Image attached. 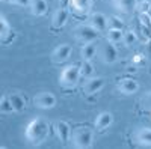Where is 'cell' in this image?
I'll list each match as a JSON object with an SVG mask.
<instances>
[{"label":"cell","instance_id":"cell-26","mask_svg":"<svg viewBox=\"0 0 151 149\" xmlns=\"http://www.w3.org/2000/svg\"><path fill=\"white\" fill-rule=\"evenodd\" d=\"M15 36H17V35H15V32H12V30H9V32H8V33H6V35L3 36V38L0 39V42H2L3 45H9V44H11L12 41L15 39Z\"/></svg>","mask_w":151,"mask_h":149},{"label":"cell","instance_id":"cell-9","mask_svg":"<svg viewBox=\"0 0 151 149\" xmlns=\"http://www.w3.org/2000/svg\"><path fill=\"white\" fill-rule=\"evenodd\" d=\"M70 9L77 15H85L91 11L92 6V0H70L68 2Z\"/></svg>","mask_w":151,"mask_h":149},{"label":"cell","instance_id":"cell-27","mask_svg":"<svg viewBox=\"0 0 151 149\" xmlns=\"http://www.w3.org/2000/svg\"><path fill=\"white\" fill-rule=\"evenodd\" d=\"M142 106H144V108H150L151 110V91L147 92L142 96Z\"/></svg>","mask_w":151,"mask_h":149},{"label":"cell","instance_id":"cell-20","mask_svg":"<svg viewBox=\"0 0 151 149\" xmlns=\"http://www.w3.org/2000/svg\"><path fill=\"white\" fill-rule=\"evenodd\" d=\"M122 30L121 29H109L107 33H106V38L109 42L112 44H116V42H121L122 41Z\"/></svg>","mask_w":151,"mask_h":149},{"label":"cell","instance_id":"cell-13","mask_svg":"<svg viewBox=\"0 0 151 149\" xmlns=\"http://www.w3.org/2000/svg\"><path fill=\"white\" fill-rule=\"evenodd\" d=\"M134 142L139 146L151 148V128H139L133 134Z\"/></svg>","mask_w":151,"mask_h":149},{"label":"cell","instance_id":"cell-21","mask_svg":"<svg viewBox=\"0 0 151 149\" xmlns=\"http://www.w3.org/2000/svg\"><path fill=\"white\" fill-rule=\"evenodd\" d=\"M79 66H80V76H83V77H92L94 66L91 63V60H83L82 65H79Z\"/></svg>","mask_w":151,"mask_h":149},{"label":"cell","instance_id":"cell-1","mask_svg":"<svg viewBox=\"0 0 151 149\" xmlns=\"http://www.w3.org/2000/svg\"><path fill=\"white\" fill-rule=\"evenodd\" d=\"M48 131H50L48 122L42 118H35L26 127V139L32 145H41L42 142L47 140Z\"/></svg>","mask_w":151,"mask_h":149},{"label":"cell","instance_id":"cell-12","mask_svg":"<svg viewBox=\"0 0 151 149\" xmlns=\"http://www.w3.org/2000/svg\"><path fill=\"white\" fill-rule=\"evenodd\" d=\"M118 91L124 95H133L139 91V83H137L134 78H124L118 83Z\"/></svg>","mask_w":151,"mask_h":149},{"label":"cell","instance_id":"cell-17","mask_svg":"<svg viewBox=\"0 0 151 149\" xmlns=\"http://www.w3.org/2000/svg\"><path fill=\"white\" fill-rule=\"evenodd\" d=\"M112 5L118 12L129 14L136 8V0H112Z\"/></svg>","mask_w":151,"mask_h":149},{"label":"cell","instance_id":"cell-19","mask_svg":"<svg viewBox=\"0 0 151 149\" xmlns=\"http://www.w3.org/2000/svg\"><path fill=\"white\" fill-rule=\"evenodd\" d=\"M97 54V45L94 42H86L80 48V57L83 60H91Z\"/></svg>","mask_w":151,"mask_h":149},{"label":"cell","instance_id":"cell-2","mask_svg":"<svg viewBox=\"0 0 151 149\" xmlns=\"http://www.w3.org/2000/svg\"><path fill=\"white\" fill-rule=\"evenodd\" d=\"M70 142L77 149H88L94 143V131L88 127H76L71 130Z\"/></svg>","mask_w":151,"mask_h":149},{"label":"cell","instance_id":"cell-24","mask_svg":"<svg viewBox=\"0 0 151 149\" xmlns=\"http://www.w3.org/2000/svg\"><path fill=\"white\" fill-rule=\"evenodd\" d=\"M122 42H124V45H127V47L133 45V44L136 42V35H134V32H124V33H122Z\"/></svg>","mask_w":151,"mask_h":149},{"label":"cell","instance_id":"cell-22","mask_svg":"<svg viewBox=\"0 0 151 149\" xmlns=\"http://www.w3.org/2000/svg\"><path fill=\"white\" fill-rule=\"evenodd\" d=\"M14 108H12V104L9 101V95H5L0 98V113H12Z\"/></svg>","mask_w":151,"mask_h":149},{"label":"cell","instance_id":"cell-25","mask_svg":"<svg viewBox=\"0 0 151 149\" xmlns=\"http://www.w3.org/2000/svg\"><path fill=\"white\" fill-rule=\"evenodd\" d=\"M9 30H11L9 23L6 21V18H5V17L0 15V39H2V38H3V36H5Z\"/></svg>","mask_w":151,"mask_h":149},{"label":"cell","instance_id":"cell-4","mask_svg":"<svg viewBox=\"0 0 151 149\" xmlns=\"http://www.w3.org/2000/svg\"><path fill=\"white\" fill-rule=\"evenodd\" d=\"M97 54L100 57V60L106 65H110V63H115L116 62V57H118V51L115 45L112 42L106 41V42H101L98 47H97Z\"/></svg>","mask_w":151,"mask_h":149},{"label":"cell","instance_id":"cell-23","mask_svg":"<svg viewBox=\"0 0 151 149\" xmlns=\"http://www.w3.org/2000/svg\"><path fill=\"white\" fill-rule=\"evenodd\" d=\"M107 27L109 29H121L122 30V27H124V21L119 18V17H109L107 18Z\"/></svg>","mask_w":151,"mask_h":149},{"label":"cell","instance_id":"cell-15","mask_svg":"<svg viewBox=\"0 0 151 149\" xmlns=\"http://www.w3.org/2000/svg\"><path fill=\"white\" fill-rule=\"evenodd\" d=\"M112 122H113L112 113H109V111H101V113L97 115V118H95V122H94L95 130L97 131H104L112 125Z\"/></svg>","mask_w":151,"mask_h":149},{"label":"cell","instance_id":"cell-6","mask_svg":"<svg viewBox=\"0 0 151 149\" xmlns=\"http://www.w3.org/2000/svg\"><path fill=\"white\" fill-rule=\"evenodd\" d=\"M33 104H35V107L41 108V110L53 108L56 106V96L52 92H40L33 98Z\"/></svg>","mask_w":151,"mask_h":149},{"label":"cell","instance_id":"cell-29","mask_svg":"<svg viewBox=\"0 0 151 149\" xmlns=\"http://www.w3.org/2000/svg\"><path fill=\"white\" fill-rule=\"evenodd\" d=\"M8 2H12V3L20 5V6H27L29 5V0H8Z\"/></svg>","mask_w":151,"mask_h":149},{"label":"cell","instance_id":"cell-5","mask_svg":"<svg viewBox=\"0 0 151 149\" xmlns=\"http://www.w3.org/2000/svg\"><path fill=\"white\" fill-rule=\"evenodd\" d=\"M74 36L79 42L86 44V42H94L98 38V32L91 26V24H79V26L74 29Z\"/></svg>","mask_w":151,"mask_h":149},{"label":"cell","instance_id":"cell-14","mask_svg":"<svg viewBox=\"0 0 151 149\" xmlns=\"http://www.w3.org/2000/svg\"><path fill=\"white\" fill-rule=\"evenodd\" d=\"M55 131L58 134V137L62 143H67L70 142V135H71V127L70 123L65 120H58L55 123Z\"/></svg>","mask_w":151,"mask_h":149},{"label":"cell","instance_id":"cell-28","mask_svg":"<svg viewBox=\"0 0 151 149\" xmlns=\"http://www.w3.org/2000/svg\"><path fill=\"white\" fill-rule=\"evenodd\" d=\"M136 8L141 11V14H147L148 9H150V2H141V3H136Z\"/></svg>","mask_w":151,"mask_h":149},{"label":"cell","instance_id":"cell-7","mask_svg":"<svg viewBox=\"0 0 151 149\" xmlns=\"http://www.w3.org/2000/svg\"><path fill=\"white\" fill-rule=\"evenodd\" d=\"M71 53H73L71 45H68V44H60V45H58V47L53 50L52 60L55 62V63H64V62H67V60L70 59Z\"/></svg>","mask_w":151,"mask_h":149},{"label":"cell","instance_id":"cell-8","mask_svg":"<svg viewBox=\"0 0 151 149\" xmlns=\"http://www.w3.org/2000/svg\"><path fill=\"white\" fill-rule=\"evenodd\" d=\"M103 88H104V80L101 77H88V80L85 81V86H83V93L94 95V93L100 92Z\"/></svg>","mask_w":151,"mask_h":149},{"label":"cell","instance_id":"cell-10","mask_svg":"<svg viewBox=\"0 0 151 149\" xmlns=\"http://www.w3.org/2000/svg\"><path fill=\"white\" fill-rule=\"evenodd\" d=\"M89 24L97 32H104L107 30V17L101 12H92L89 15Z\"/></svg>","mask_w":151,"mask_h":149},{"label":"cell","instance_id":"cell-11","mask_svg":"<svg viewBox=\"0 0 151 149\" xmlns=\"http://www.w3.org/2000/svg\"><path fill=\"white\" fill-rule=\"evenodd\" d=\"M68 21V11L65 8H58L52 15V27L53 29H62Z\"/></svg>","mask_w":151,"mask_h":149},{"label":"cell","instance_id":"cell-18","mask_svg":"<svg viewBox=\"0 0 151 149\" xmlns=\"http://www.w3.org/2000/svg\"><path fill=\"white\" fill-rule=\"evenodd\" d=\"M9 101L12 104V108H14V111H23L24 108H26V98H24L23 95L20 93H9Z\"/></svg>","mask_w":151,"mask_h":149},{"label":"cell","instance_id":"cell-3","mask_svg":"<svg viewBox=\"0 0 151 149\" xmlns=\"http://www.w3.org/2000/svg\"><path fill=\"white\" fill-rule=\"evenodd\" d=\"M80 77H82L80 76V66L79 65H68L62 69L60 76H59V83H60L62 88L71 89L79 83Z\"/></svg>","mask_w":151,"mask_h":149},{"label":"cell","instance_id":"cell-16","mask_svg":"<svg viewBox=\"0 0 151 149\" xmlns=\"http://www.w3.org/2000/svg\"><path fill=\"white\" fill-rule=\"evenodd\" d=\"M29 9L32 12V15H36V17H41L44 15L47 9H48V5H47V0H29Z\"/></svg>","mask_w":151,"mask_h":149},{"label":"cell","instance_id":"cell-30","mask_svg":"<svg viewBox=\"0 0 151 149\" xmlns=\"http://www.w3.org/2000/svg\"><path fill=\"white\" fill-rule=\"evenodd\" d=\"M0 2H8V0H0Z\"/></svg>","mask_w":151,"mask_h":149}]
</instances>
